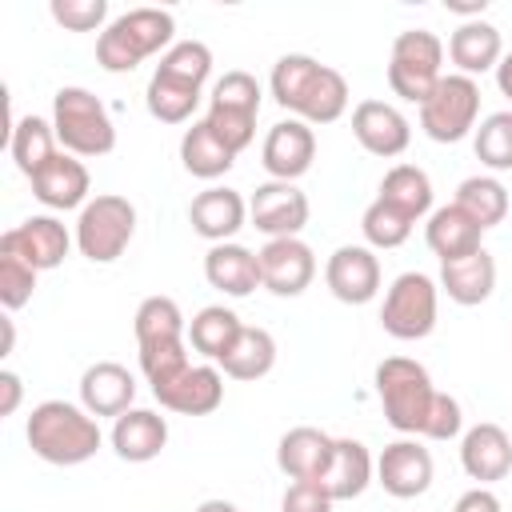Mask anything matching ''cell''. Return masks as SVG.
Wrapping results in <instances>:
<instances>
[{
    "label": "cell",
    "instance_id": "cell-13",
    "mask_svg": "<svg viewBox=\"0 0 512 512\" xmlns=\"http://www.w3.org/2000/svg\"><path fill=\"white\" fill-rule=\"evenodd\" d=\"M312 160H316V132H312V124L288 116V120L268 128L264 148H260V164H264V172L272 180L296 184L312 168Z\"/></svg>",
    "mask_w": 512,
    "mask_h": 512
},
{
    "label": "cell",
    "instance_id": "cell-4",
    "mask_svg": "<svg viewBox=\"0 0 512 512\" xmlns=\"http://www.w3.org/2000/svg\"><path fill=\"white\" fill-rule=\"evenodd\" d=\"M376 396L384 408V420L404 436H424L428 416L436 408V384L424 364L408 356H388L376 364Z\"/></svg>",
    "mask_w": 512,
    "mask_h": 512
},
{
    "label": "cell",
    "instance_id": "cell-40",
    "mask_svg": "<svg viewBox=\"0 0 512 512\" xmlns=\"http://www.w3.org/2000/svg\"><path fill=\"white\" fill-rule=\"evenodd\" d=\"M204 120H208V128L216 132V140H220L224 148H232L236 156L256 140V116H252V112H236V108L208 104Z\"/></svg>",
    "mask_w": 512,
    "mask_h": 512
},
{
    "label": "cell",
    "instance_id": "cell-24",
    "mask_svg": "<svg viewBox=\"0 0 512 512\" xmlns=\"http://www.w3.org/2000/svg\"><path fill=\"white\" fill-rule=\"evenodd\" d=\"M424 240L432 248V256H440V264H452V260H464L472 252L484 248V228L456 204H444L428 216L424 224Z\"/></svg>",
    "mask_w": 512,
    "mask_h": 512
},
{
    "label": "cell",
    "instance_id": "cell-46",
    "mask_svg": "<svg viewBox=\"0 0 512 512\" xmlns=\"http://www.w3.org/2000/svg\"><path fill=\"white\" fill-rule=\"evenodd\" d=\"M452 512H504V508H500V496H496L492 488L476 484V488H468V492L452 504Z\"/></svg>",
    "mask_w": 512,
    "mask_h": 512
},
{
    "label": "cell",
    "instance_id": "cell-29",
    "mask_svg": "<svg viewBox=\"0 0 512 512\" xmlns=\"http://www.w3.org/2000/svg\"><path fill=\"white\" fill-rule=\"evenodd\" d=\"M240 332H244V320L232 308H224V304H208V308H200L188 320V344H192V352H200L204 360H216V364L232 352V344L240 340Z\"/></svg>",
    "mask_w": 512,
    "mask_h": 512
},
{
    "label": "cell",
    "instance_id": "cell-1",
    "mask_svg": "<svg viewBox=\"0 0 512 512\" xmlns=\"http://www.w3.org/2000/svg\"><path fill=\"white\" fill-rule=\"evenodd\" d=\"M268 88H272V100L284 112H292L296 120H304V124H332V120H340L348 112V96H352L348 80L336 68H328V64H320V60H312L304 52L280 56L272 64Z\"/></svg>",
    "mask_w": 512,
    "mask_h": 512
},
{
    "label": "cell",
    "instance_id": "cell-9",
    "mask_svg": "<svg viewBox=\"0 0 512 512\" xmlns=\"http://www.w3.org/2000/svg\"><path fill=\"white\" fill-rule=\"evenodd\" d=\"M480 120V84L472 76L448 72L432 88V96L420 104V128L436 144H456L468 132H476Z\"/></svg>",
    "mask_w": 512,
    "mask_h": 512
},
{
    "label": "cell",
    "instance_id": "cell-15",
    "mask_svg": "<svg viewBox=\"0 0 512 512\" xmlns=\"http://www.w3.org/2000/svg\"><path fill=\"white\" fill-rule=\"evenodd\" d=\"M260 288L272 296H300L316 280V256L300 236L268 240L260 252Z\"/></svg>",
    "mask_w": 512,
    "mask_h": 512
},
{
    "label": "cell",
    "instance_id": "cell-20",
    "mask_svg": "<svg viewBox=\"0 0 512 512\" xmlns=\"http://www.w3.org/2000/svg\"><path fill=\"white\" fill-rule=\"evenodd\" d=\"M136 400V376L116 364V360H96L80 376V404L100 420V416H124Z\"/></svg>",
    "mask_w": 512,
    "mask_h": 512
},
{
    "label": "cell",
    "instance_id": "cell-16",
    "mask_svg": "<svg viewBox=\"0 0 512 512\" xmlns=\"http://www.w3.org/2000/svg\"><path fill=\"white\" fill-rule=\"evenodd\" d=\"M324 284L340 304H368L380 292V260L368 244H340L324 264Z\"/></svg>",
    "mask_w": 512,
    "mask_h": 512
},
{
    "label": "cell",
    "instance_id": "cell-35",
    "mask_svg": "<svg viewBox=\"0 0 512 512\" xmlns=\"http://www.w3.org/2000/svg\"><path fill=\"white\" fill-rule=\"evenodd\" d=\"M152 76L200 92V88L208 84V76H212V48L200 44V40H176V44L160 56V64H156Z\"/></svg>",
    "mask_w": 512,
    "mask_h": 512
},
{
    "label": "cell",
    "instance_id": "cell-26",
    "mask_svg": "<svg viewBox=\"0 0 512 512\" xmlns=\"http://www.w3.org/2000/svg\"><path fill=\"white\" fill-rule=\"evenodd\" d=\"M448 60L460 68V76H480L488 68H496L504 60V40L500 28L480 20H464L456 24V32L448 36Z\"/></svg>",
    "mask_w": 512,
    "mask_h": 512
},
{
    "label": "cell",
    "instance_id": "cell-34",
    "mask_svg": "<svg viewBox=\"0 0 512 512\" xmlns=\"http://www.w3.org/2000/svg\"><path fill=\"white\" fill-rule=\"evenodd\" d=\"M8 148H12L16 168L32 180V176L60 152V140H56V128H52L48 120H40V116H20V120H12Z\"/></svg>",
    "mask_w": 512,
    "mask_h": 512
},
{
    "label": "cell",
    "instance_id": "cell-25",
    "mask_svg": "<svg viewBox=\"0 0 512 512\" xmlns=\"http://www.w3.org/2000/svg\"><path fill=\"white\" fill-rule=\"evenodd\" d=\"M204 280L224 296H252L260 288V256L244 244H212L204 256Z\"/></svg>",
    "mask_w": 512,
    "mask_h": 512
},
{
    "label": "cell",
    "instance_id": "cell-2",
    "mask_svg": "<svg viewBox=\"0 0 512 512\" xmlns=\"http://www.w3.org/2000/svg\"><path fill=\"white\" fill-rule=\"evenodd\" d=\"M28 448L56 468H72L96 456L100 448V424L84 404H68V400H44L28 412L24 424Z\"/></svg>",
    "mask_w": 512,
    "mask_h": 512
},
{
    "label": "cell",
    "instance_id": "cell-21",
    "mask_svg": "<svg viewBox=\"0 0 512 512\" xmlns=\"http://www.w3.org/2000/svg\"><path fill=\"white\" fill-rule=\"evenodd\" d=\"M332 452H336V440L312 424H300V428H288L276 444V468L288 476V480H324L328 464H332Z\"/></svg>",
    "mask_w": 512,
    "mask_h": 512
},
{
    "label": "cell",
    "instance_id": "cell-37",
    "mask_svg": "<svg viewBox=\"0 0 512 512\" xmlns=\"http://www.w3.org/2000/svg\"><path fill=\"white\" fill-rule=\"evenodd\" d=\"M476 160L492 172H512V108L492 112L480 120L476 136H472Z\"/></svg>",
    "mask_w": 512,
    "mask_h": 512
},
{
    "label": "cell",
    "instance_id": "cell-51",
    "mask_svg": "<svg viewBox=\"0 0 512 512\" xmlns=\"http://www.w3.org/2000/svg\"><path fill=\"white\" fill-rule=\"evenodd\" d=\"M12 344H16V328H12V320H4V352H0V356H8Z\"/></svg>",
    "mask_w": 512,
    "mask_h": 512
},
{
    "label": "cell",
    "instance_id": "cell-49",
    "mask_svg": "<svg viewBox=\"0 0 512 512\" xmlns=\"http://www.w3.org/2000/svg\"><path fill=\"white\" fill-rule=\"evenodd\" d=\"M496 88L512 100V52H504V60L496 64Z\"/></svg>",
    "mask_w": 512,
    "mask_h": 512
},
{
    "label": "cell",
    "instance_id": "cell-12",
    "mask_svg": "<svg viewBox=\"0 0 512 512\" xmlns=\"http://www.w3.org/2000/svg\"><path fill=\"white\" fill-rule=\"evenodd\" d=\"M376 484L396 500H416L432 488V452L420 440H392L376 456Z\"/></svg>",
    "mask_w": 512,
    "mask_h": 512
},
{
    "label": "cell",
    "instance_id": "cell-45",
    "mask_svg": "<svg viewBox=\"0 0 512 512\" xmlns=\"http://www.w3.org/2000/svg\"><path fill=\"white\" fill-rule=\"evenodd\" d=\"M460 428H464L460 400L448 396V392H440V396H436V408H432V416H428L424 440H452V436H460Z\"/></svg>",
    "mask_w": 512,
    "mask_h": 512
},
{
    "label": "cell",
    "instance_id": "cell-39",
    "mask_svg": "<svg viewBox=\"0 0 512 512\" xmlns=\"http://www.w3.org/2000/svg\"><path fill=\"white\" fill-rule=\"evenodd\" d=\"M360 232H364L368 248H400V244L412 236V220L376 196V200L364 208V216H360Z\"/></svg>",
    "mask_w": 512,
    "mask_h": 512
},
{
    "label": "cell",
    "instance_id": "cell-14",
    "mask_svg": "<svg viewBox=\"0 0 512 512\" xmlns=\"http://www.w3.org/2000/svg\"><path fill=\"white\" fill-rule=\"evenodd\" d=\"M68 248H72V236H68V228L56 216H28V220H20L16 228H8L0 236V252L20 256L36 272L60 268L64 256H68Z\"/></svg>",
    "mask_w": 512,
    "mask_h": 512
},
{
    "label": "cell",
    "instance_id": "cell-5",
    "mask_svg": "<svg viewBox=\"0 0 512 512\" xmlns=\"http://www.w3.org/2000/svg\"><path fill=\"white\" fill-rule=\"evenodd\" d=\"M52 128L60 148L72 156H108L116 148V124L104 100L80 84H68L52 96Z\"/></svg>",
    "mask_w": 512,
    "mask_h": 512
},
{
    "label": "cell",
    "instance_id": "cell-47",
    "mask_svg": "<svg viewBox=\"0 0 512 512\" xmlns=\"http://www.w3.org/2000/svg\"><path fill=\"white\" fill-rule=\"evenodd\" d=\"M0 392H4V400H0V416H12V412L20 408V396H24V384H20V376H16L12 368L0 372Z\"/></svg>",
    "mask_w": 512,
    "mask_h": 512
},
{
    "label": "cell",
    "instance_id": "cell-30",
    "mask_svg": "<svg viewBox=\"0 0 512 512\" xmlns=\"http://www.w3.org/2000/svg\"><path fill=\"white\" fill-rule=\"evenodd\" d=\"M180 164L196 180H220L236 164V152L216 140L208 120H192V128H184V136H180Z\"/></svg>",
    "mask_w": 512,
    "mask_h": 512
},
{
    "label": "cell",
    "instance_id": "cell-31",
    "mask_svg": "<svg viewBox=\"0 0 512 512\" xmlns=\"http://www.w3.org/2000/svg\"><path fill=\"white\" fill-rule=\"evenodd\" d=\"M380 200L392 204L396 212H404V216L416 224V220L432 216V180H428V172L416 168V164H396V168H388L384 180H380Z\"/></svg>",
    "mask_w": 512,
    "mask_h": 512
},
{
    "label": "cell",
    "instance_id": "cell-6",
    "mask_svg": "<svg viewBox=\"0 0 512 512\" xmlns=\"http://www.w3.org/2000/svg\"><path fill=\"white\" fill-rule=\"evenodd\" d=\"M444 76V40L428 28H408L392 40L388 52V88L408 100V104H424L432 96V88Z\"/></svg>",
    "mask_w": 512,
    "mask_h": 512
},
{
    "label": "cell",
    "instance_id": "cell-32",
    "mask_svg": "<svg viewBox=\"0 0 512 512\" xmlns=\"http://www.w3.org/2000/svg\"><path fill=\"white\" fill-rule=\"evenodd\" d=\"M132 328H136V348H156V344L188 340V320H184V312H180V304L172 296L140 300V308L132 316Z\"/></svg>",
    "mask_w": 512,
    "mask_h": 512
},
{
    "label": "cell",
    "instance_id": "cell-8",
    "mask_svg": "<svg viewBox=\"0 0 512 512\" xmlns=\"http://www.w3.org/2000/svg\"><path fill=\"white\" fill-rule=\"evenodd\" d=\"M440 308V284L424 272H400L380 304V328L392 340H424L436 328Z\"/></svg>",
    "mask_w": 512,
    "mask_h": 512
},
{
    "label": "cell",
    "instance_id": "cell-42",
    "mask_svg": "<svg viewBox=\"0 0 512 512\" xmlns=\"http://www.w3.org/2000/svg\"><path fill=\"white\" fill-rule=\"evenodd\" d=\"M208 104H220V108H236V112H260V84L252 72H224L216 84H212V100Z\"/></svg>",
    "mask_w": 512,
    "mask_h": 512
},
{
    "label": "cell",
    "instance_id": "cell-10",
    "mask_svg": "<svg viewBox=\"0 0 512 512\" xmlns=\"http://www.w3.org/2000/svg\"><path fill=\"white\" fill-rule=\"evenodd\" d=\"M248 220L256 232H264L268 240H284V236H300L308 224V196L288 184V180H268L252 192L248 200Z\"/></svg>",
    "mask_w": 512,
    "mask_h": 512
},
{
    "label": "cell",
    "instance_id": "cell-19",
    "mask_svg": "<svg viewBox=\"0 0 512 512\" xmlns=\"http://www.w3.org/2000/svg\"><path fill=\"white\" fill-rule=\"evenodd\" d=\"M248 220V204L236 188H204L192 204H188V224L196 236H204L208 244H228Z\"/></svg>",
    "mask_w": 512,
    "mask_h": 512
},
{
    "label": "cell",
    "instance_id": "cell-43",
    "mask_svg": "<svg viewBox=\"0 0 512 512\" xmlns=\"http://www.w3.org/2000/svg\"><path fill=\"white\" fill-rule=\"evenodd\" d=\"M48 12L68 32H96L108 20V0H52Z\"/></svg>",
    "mask_w": 512,
    "mask_h": 512
},
{
    "label": "cell",
    "instance_id": "cell-28",
    "mask_svg": "<svg viewBox=\"0 0 512 512\" xmlns=\"http://www.w3.org/2000/svg\"><path fill=\"white\" fill-rule=\"evenodd\" d=\"M372 476H376L372 452H368L360 440L344 436V440H336L332 464H328V472H324L320 484H324V492H328L332 500H356V496L372 484Z\"/></svg>",
    "mask_w": 512,
    "mask_h": 512
},
{
    "label": "cell",
    "instance_id": "cell-44",
    "mask_svg": "<svg viewBox=\"0 0 512 512\" xmlns=\"http://www.w3.org/2000/svg\"><path fill=\"white\" fill-rule=\"evenodd\" d=\"M332 504L320 480H292L280 496V512H332Z\"/></svg>",
    "mask_w": 512,
    "mask_h": 512
},
{
    "label": "cell",
    "instance_id": "cell-18",
    "mask_svg": "<svg viewBox=\"0 0 512 512\" xmlns=\"http://www.w3.org/2000/svg\"><path fill=\"white\" fill-rule=\"evenodd\" d=\"M460 464L484 488L496 484V480H504L512 472V436L500 424H492V420L472 424L464 432V440H460Z\"/></svg>",
    "mask_w": 512,
    "mask_h": 512
},
{
    "label": "cell",
    "instance_id": "cell-23",
    "mask_svg": "<svg viewBox=\"0 0 512 512\" xmlns=\"http://www.w3.org/2000/svg\"><path fill=\"white\" fill-rule=\"evenodd\" d=\"M168 444V420L152 408H128L112 424V452L128 464H148Z\"/></svg>",
    "mask_w": 512,
    "mask_h": 512
},
{
    "label": "cell",
    "instance_id": "cell-50",
    "mask_svg": "<svg viewBox=\"0 0 512 512\" xmlns=\"http://www.w3.org/2000/svg\"><path fill=\"white\" fill-rule=\"evenodd\" d=\"M192 512H240L232 500H220V496H212V500H200Z\"/></svg>",
    "mask_w": 512,
    "mask_h": 512
},
{
    "label": "cell",
    "instance_id": "cell-17",
    "mask_svg": "<svg viewBox=\"0 0 512 512\" xmlns=\"http://www.w3.org/2000/svg\"><path fill=\"white\" fill-rule=\"evenodd\" d=\"M352 136L360 140L364 152H372V156H380V160H392V156H400V152L408 148L412 124H408V116H404L396 104H388V100H360V104L352 108Z\"/></svg>",
    "mask_w": 512,
    "mask_h": 512
},
{
    "label": "cell",
    "instance_id": "cell-33",
    "mask_svg": "<svg viewBox=\"0 0 512 512\" xmlns=\"http://www.w3.org/2000/svg\"><path fill=\"white\" fill-rule=\"evenodd\" d=\"M228 380H260L276 368V340L268 328H256V324H244L240 340L232 344V352L216 364Z\"/></svg>",
    "mask_w": 512,
    "mask_h": 512
},
{
    "label": "cell",
    "instance_id": "cell-36",
    "mask_svg": "<svg viewBox=\"0 0 512 512\" xmlns=\"http://www.w3.org/2000/svg\"><path fill=\"white\" fill-rule=\"evenodd\" d=\"M452 204L464 208V212L488 232V228H496V224L508 216V188H504L496 176H468V180H460Z\"/></svg>",
    "mask_w": 512,
    "mask_h": 512
},
{
    "label": "cell",
    "instance_id": "cell-7",
    "mask_svg": "<svg viewBox=\"0 0 512 512\" xmlns=\"http://www.w3.org/2000/svg\"><path fill=\"white\" fill-rule=\"evenodd\" d=\"M136 236V208L128 196L100 192L80 208L76 220V248L92 264H112L124 256V248Z\"/></svg>",
    "mask_w": 512,
    "mask_h": 512
},
{
    "label": "cell",
    "instance_id": "cell-3",
    "mask_svg": "<svg viewBox=\"0 0 512 512\" xmlns=\"http://www.w3.org/2000/svg\"><path fill=\"white\" fill-rule=\"evenodd\" d=\"M176 20L164 8H132L96 36V64L104 72H132L156 52H168Z\"/></svg>",
    "mask_w": 512,
    "mask_h": 512
},
{
    "label": "cell",
    "instance_id": "cell-11",
    "mask_svg": "<svg viewBox=\"0 0 512 512\" xmlns=\"http://www.w3.org/2000/svg\"><path fill=\"white\" fill-rule=\"evenodd\" d=\"M152 396L160 408L180 412V416H208L224 404V372L212 364H188L184 372L152 384Z\"/></svg>",
    "mask_w": 512,
    "mask_h": 512
},
{
    "label": "cell",
    "instance_id": "cell-22",
    "mask_svg": "<svg viewBox=\"0 0 512 512\" xmlns=\"http://www.w3.org/2000/svg\"><path fill=\"white\" fill-rule=\"evenodd\" d=\"M88 168L72 156V152H56L36 176H32V196L44 204V208H56V212H68V208H84L88 204Z\"/></svg>",
    "mask_w": 512,
    "mask_h": 512
},
{
    "label": "cell",
    "instance_id": "cell-48",
    "mask_svg": "<svg viewBox=\"0 0 512 512\" xmlns=\"http://www.w3.org/2000/svg\"><path fill=\"white\" fill-rule=\"evenodd\" d=\"M444 8H448V12H456V16H468V20H480L488 4H484V0H472V4H460V0H444Z\"/></svg>",
    "mask_w": 512,
    "mask_h": 512
},
{
    "label": "cell",
    "instance_id": "cell-41",
    "mask_svg": "<svg viewBox=\"0 0 512 512\" xmlns=\"http://www.w3.org/2000/svg\"><path fill=\"white\" fill-rule=\"evenodd\" d=\"M36 268L32 264H24L20 256H12V252H0V304L8 308V312H16V308H24L28 300H32V292H36Z\"/></svg>",
    "mask_w": 512,
    "mask_h": 512
},
{
    "label": "cell",
    "instance_id": "cell-27",
    "mask_svg": "<svg viewBox=\"0 0 512 512\" xmlns=\"http://www.w3.org/2000/svg\"><path fill=\"white\" fill-rule=\"evenodd\" d=\"M492 288H496V260L488 248H480L464 260L440 264V292H448V300L460 308L484 304L492 296Z\"/></svg>",
    "mask_w": 512,
    "mask_h": 512
},
{
    "label": "cell",
    "instance_id": "cell-38",
    "mask_svg": "<svg viewBox=\"0 0 512 512\" xmlns=\"http://www.w3.org/2000/svg\"><path fill=\"white\" fill-rule=\"evenodd\" d=\"M144 104H148L152 120H160V124H184V120H192V112L200 104V92L152 76L148 80V92H144Z\"/></svg>",
    "mask_w": 512,
    "mask_h": 512
}]
</instances>
